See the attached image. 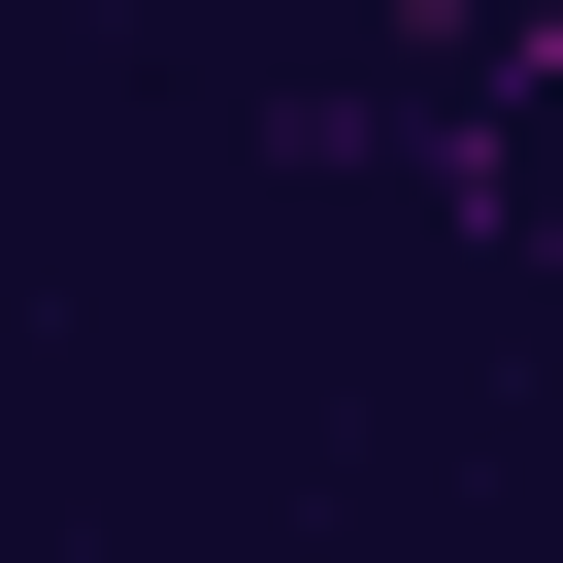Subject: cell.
<instances>
[{"mask_svg": "<svg viewBox=\"0 0 563 563\" xmlns=\"http://www.w3.org/2000/svg\"><path fill=\"white\" fill-rule=\"evenodd\" d=\"M530 563H563V530H530Z\"/></svg>", "mask_w": 563, "mask_h": 563, "instance_id": "6da1fadb", "label": "cell"}]
</instances>
